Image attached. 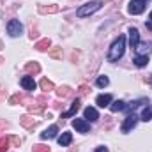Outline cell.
<instances>
[{
  "mask_svg": "<svg viewBox=\"0 0 152 152\" xmlns=\"http://www.w3.org/2000/svg\"><path fill=\"white\" fill-rule=\"evenodd\" d=\"M149 20H151V21H152V11H151V14H149Z\"/></svg>",
  "mask_w": 152,
  "mask_h": 152,
  "instance_id": "d6a6232c",
  "label": "cell"
},
{
  "mask_svg": "<svg viewBox=\"0 0 152 152\" xmlns=\"http://www.w3.org/2000/svg\"><path fill=\"white\" fill-rule=\"evenodd\" d=\"M96 83H97V87H101V88H103V87H106V85H108V83H110V80H108V76H97V81H96Z\"/></svg>",
  "mask_w": 152,
  "mask_h": 152,
  "instance_id": "7402d4cb",
  "label": "cell"
},
{
  "mask_svg": "<svg viewBox=\"0 0 152 152\" xmlns=\"http://www.w3.org/2000/svg\"><path fill=\"white\" fill-rule=\"evenodd\" d=\"M127 11H129V14H134V16L136 14H142L145 11V2L143 0H131Z\"/></svg>",
  "mask_w": 152,
  "mask_h": 152,
  "instance_id": "277c9868",
  "label": "cell"
},
{
  "mask_svg": "<svg viewBox=\"0 0 152 152\" xmlns=\"http://www.w3.org/2000/svg\"><path fill=\"white\" fill-rule=\"evenodd\" d=\"M133 62H134L136 67H145V66L149 64V57H147V55H136V57L133 58Z\"/></svg>",
  "mask_w": 152,
  "mask_h": 152,
  "instance_id": "9a60e30c",
  "label": "cell"
},
{
  "mask_svg": "<svg viewBox=\"0 0 152 152\" xmlns=\"http://www.w3.org/2000/svg\"><path fill=\"white\" fill-rule=\"evenodd\" d=\"M124 50H126V36H122V34H120V36L112 42V46H110L108 60H110V62H117L118 58H122Z\"/></svg>",
  "mask_w": 152,
  "mask_h": 152,
  "instance_id": "6da1fadb",
  "label": "cell"
},
{
  "mask_svg": "<svg viewBox=\"0 0 152 152\" xmlns=\"http://www.w3.org/2000/svg\"><path fill=\"white\" fill-rule=\"evenodd\" d=\"M57 11H58V7H57V5H48V7L41 5V7H39V12H41V14H48V12H57Z\"/></svg>",
  "mask_w": 152,
  "mask_h": 152,
  "instance_id": "ffe728a7",
  "label": "cell"
},
{
  "mask_svg": "<svg viewBox=\"0 0 152 152\" xmlns=\"http://www.w3.org/2000/svg\"><path fill=\"white\" fill-rule=\"evenodd\" d=\"M96 152H108V149H106V147H97Z\"/></svg>",
  "mask_w": 152,
  "mask_h": 152,
  "instance_id": "4dcf8cb0",
  "label": "cell"
},
{
  "mask_svg": "<svg viewBox=\"0 0 152 152\" xmlns=\"http://www.w3.org/2000/svg\"><path fill=\"white\" fill-rule=\"evenodd\" d=\"M18 103H23V96L21 94H16L9 99V104H18Z\"/></svg>",
  "mask_w": 152,
  "mask_h": 152,
  "instance_id": "cb8c5ba5",
  "label": "cell"
},
{
  "mask_svg": "<svg viewBox=\"0 0 152 152\" xmlns=\"http://www.w3.org/2000/svg\"><path fill=\"white\" fill-rule=\"evenodd\" d=\"M50 57H51V58H60V57H62V48L51 50V51H50Z\"/></svg>",
  "mask_w": 152,
  "mask_h": 152,
  "instance_id": "484cf974",
  "label": "cell"
},
{
  "mask_svg": "<svg viewBox=\"0 0 152 152\" xmlns=\"http://www.w3.org/2000/svg\"><path fill=\"white\" fill-rule=\"evenodd\" d=\"M136 122H138V115L134 113H129L126 117V120H124V124H122V133H129L134 126H136Z\"/></svg>",
  "mask_w": 152,
  "mask_h": 152,
  "instance_id": "5b68a950",
  "label": "cell"
},
{
  "mask_svg": "<svg viewBox=\"0 0 152 152\" xmlns=\"http://www.w3.org/2000/svg\"><path fill=\"white\" fill-rule=\"evenodd\" d=\"M69 94H71V90H69L67 87H60V88L57 90V96H58V97H67Z\"/></svg>",
  "mask_w": 152,
  "mask_h": 152,
  "instance_id": "603a6c76",
  "label": "cell"
},
{
  "mask_svg": "<svg viewBox=\"0 0 152 152\" xmlns=\"http://www.w3.org/2000/svg\"><path fill=\"white\" fill-rule=\"evenodd\" d=\"M41 88L48 92V90H53V88H55V85H53L48 78H42V80H41Z\"/></svg>",
  "mask_w": 152,
  "mask_h": 152,
  "instance_id": "d6986e66",
  "label": "cell"
},
{
  "mask_svg": "<svg viewBox=\"0 0 152 152\" xmlns=\"http://www.w3.org/2000/svg\"><path fill=\"white\" fill-rule=\"evenodd\" d=\"M9 149V138H0V152H5Z\"/></svg>",
  "mask_w": 152,
  "mask_h": 152,
  "instance_id": "d4e9b609",
  "label": "cell"
},
{
  "mask_svg": "<svg viewBox=\"0 0 152 152\" xmlns=\"http://www.w3.org/2000/svg\"><path fill=\"white\" fill-rule=\"evenodd\" d=\"M145 25H147V28H149V30H152V21H151V20H147V23H145Z\"/></svg>",
  "mask_w": 152,
  "mask_h": 152,
  "instance_id": "1f68e13d",
  "label": "cell"
},
{
  "mask_svg": "<svg viewBox=\"0 0 152 152\" xmlns=\"http://www.w3.org/2000/svg\"><path fill=\"white\" fill-rule=\"evenodd\" d=\"M101 5H103V2H99V0L88 2V4L81 5V7L76 11V16H78V18H85V16H90V14H94L96 11H99V9H101Z\"/></svg>",
  "mask_w": 152,
  "mask_h": 152,
  "instance_id": "7a4b0ae2",
  "label": "cell"
},
{
  "mask_svg": "<svg viewBox=\"0 0 152 152\" xmlns=\"http://www.w3.org/2000/svg\"><path fill=\"white\" fill-rule=\"evenodd\" d=\"M25 73L27 75H37V73H41V66L37 62H28L25 66Z\"/></svg>",
  "mask_w": 152,
  "mask_h": 152,
  "instance_id": "5bb4252c",
  "label": "cell"
},
{
  "mask_svg": "<svg viewBox=\"0 0 152 152\" xmlns=\"http://www.w3.org/2000/svg\"><path fill=\"white\" fill-rule=\"evenodd\" d=\"M80 92H81V94H87V92H88V87H87V85H81V87H80Z\"/></svg>",
  "mask_w": 152,
  "mask_h": 152,
  "instance_id": "f546056e",
  "label": "cell"
},
{
  "mask_svg": "<svg viewBox=\"0 0 152 152\" xmlns=\"http://www.w3.org/2000/svg\"><path fill=\"white\" fill-rule=\"evenodd\" d=\"M28 112H32V113H39V112H42V106H30Z\"/></svg>",
  "mask_w": 152,
  "mask_h": 152,
  "instance_id": "f1b7e54d",
  "label": "cell"
},
{
  "mask_svg": "<svg viewBox=\"0 0 152 152\" xmlns=\"http://www.w3.org/2000/svg\"><path fill=\"white\" fill-rule=\"evenodd\" d=\"M9 142H11L14 147H20V143H21V140H20V138H16V136H11V138H9Z\"/></svg>",
  "mask_w": 152,
  "mask_h": 152,
  "instance_id": "83f0119b",
  "label": "cell"
},
{
  "mask_svg": "<svg viewBox=\"0 0 152 152\" xmlns=\"http://www.w3.org/2000/svg\"><path fill=\"white\" fill-rule=\"evenodd\" d=\"M83 115H85V120H87V122H96V120L99 118L97 110H96V108H92V106H87V108H85V112H83Z\"/></svg>",
  "mask_w": 152,
  "mask_h": 152,
  "instance_id": "ba28073f",
  "label": "cell"
},
{
  "mask_svg": "<svg viewBox=\"0 0 152 152\" xmlns=\"http://www.w3.org/2000/svg\"><path fill=\"white\" fill-rule=\"evenodd\" d=\"M96 104L101 106V108L110 106V104H112V96H110V94H101V96H97V97H96Z\"/></svg>",
  "mask_w": 152,
  "mask_h": 152,
  "instance_id": "30bf717a",
  "label": "cell"
},
{
  "mask_svg": "<svg viewBox=\"0 0 152 152\" xmlns=\"http://www.w3.org/2000/svg\"><path fill=\"white\" fill-rule=\"evenodd\" d=\"M32 152H50V149H48L46 145H34Z\"/></svg>",
  "mask_w": 152,
  "mask_h": 152,
  "instance_id": "4316f807",
  "label": "cell"
},
{
  "mask_svg": "<svg viewBox=\"0 0 152 152\" xmlns=\"http://www.w3.org/2000/svg\"><path fill=\"white\" fill-rule=\"evenodd\" d=\"M151 118H152V106H147V108L142 112V120L147 122V120H151Z\"/></svg>",
  "mask_w": 152,
  "mask_h": 152,
  "instance_id": "44dd1931",
  "label": "cell"
},
{
  "mask_svg": "<svg viewBox=\"0 0 152 152\" xmlns=\"http://www.w3.org/2000/svg\"><path fill=\"white\" fill-rule=\"evenodd\" d=\"M7 34H9L11 37H20V36L23 34V25H21V21H20V20H9V23H7Z\"/></svg>",
  "mask_w": 152,
  "mask_h": 152,
  "instance_id": "3957f363",
  "label": "cell"
},
{
  "mask_svg": "<svg viewBox=\"0 0 152 152\" xmlns=\"http://www.w3.org/2000/svg\"><path fill=\"white\" fill-rule=\"evenodd\" d=\"M143 2H147V0H143Z\"/></svg>",
  "mask_w": 152,
  "mask_h": 152,
  "instance_id": "e575fe53",
  "label": "cell"
},
{
  "mask_svg": "<svg viewBox=\"0 0 152 152\" xmlns=\"http://www.w3.org/2000/svg\"><path fill=\"white\" fill-rule=\"evenodd\" d=\"M151 83H152V78H151Z\"/></svg>",
  "mask_w": 152,
  "mask_h": 152,
  "instance_id": "836d02e7",
  "label": "cell"
},
{
  "mask_svg": "<svg viewBox=\"0 0 152 152\" xmlns=\"http://www.w3.org/2000/svg\"><path fill=\"white\" fill-rule=\"evenodd\" d=\"M20 83H21V87H23L25 90H36V81H34L32 76H23V78L20 80Z\"/></svg>",
  "mask_w": 152,
  "mask_h": 152,
  "instance_id": "8fae6325",
  "label": "cell"
},
{
  "mask_svg": "<svg viewBox=\"0 0 152 152\" xmlns=\"http://www.w3.org/2000/svg\"><path fill=\"white\" fill-rule=\"evenodd\" d=\"M126 106H127V104H126L124 101L117 99V101H113V103L110 104V110H112L113 113H117V112H124V110H126Z\"/></svg>",
  "mask_w": 152,
  "mask_h": 152,
  "instance_id": "2e32d148",
  "label": "cell"
},
{
  "mask_svg": "<svg viewBox=\"0 0 152 152\" xmlns=\"http://www.w3.org/2000/svg\"><path fill=\"white\" fill-rule=\"evenodd\" d=\"M80 104H81V103H80V99L76 97L75 101L71 103V108H69V110H67L66 113H62V117H60V118H69V117H75V115H76V112L80 110Z\"/></svg>",
  "mask_w": 152,
  "mask_h": 152,
  "instance_id": "9c48e42d",
  "label": "cell"
},
{
  "mask_svg": "<svg viewBox=\"0 0 152 152\" xmlns=\"http://www.w3.org/2000/svg\"><path fill=\"white\" fill-rule=\"evenodd\" d=\"M138 44H140V32H138V28L131 27V28H129V46H131L133 50H136Z\"/></svg>",
  "mask_w": 152,
  "mask_h": 152,
  "instance_id": "8992f818",
  "label": "cell"
},
{
  "mask_svg": "<svg viewBox=\"0 0 152 152\" xmlns=\"http://www.w3.org/2000/svg\"><path fill=\"white\" fill-rule=\"evenodd\" d=\"M71 142H73V134H71V133H67V131H66V133H62V134L58 136V145H60V147H67Z\"/></svg>",
  "mask_w": 152,
  "mask_h": 152,
  "instance_id": "4fadbf2b",
  "label": "cell"
},
{
  "mask_svg": "<svg viewBox=\"0 0 152 152\" xmlns=\"http://www.w3.org/2000/svg\"><path fill=\"white\" fill-rule=\"evenodd\" d=\"M50 44H51V41L46 37V39H41V41H37V42H36V48H37L39 51H44V50H48V48H50Z\"/></svg>",
  "mask_w": 152,
  "mask_h": 152,
  "instance_id": "ac0fdd59",
  "label": "cell"
},
{
  "mask_svg": "<svg viewBox=\"0 0 152 152\" xmlns=\"http://www.w3.org/2000/svg\"><path fill=\"white\" fill-rule=\"evenodd\" d=\"M57 133H58V127L57 126H50L44 133H41V140H51V138L57 136Z\"/></svg>",
  "mask_w": 152,
  "mask_h": 152,
  "instance_id": "7c38bea8",
  "label": "cell"
},
{
  "mask_svg": "<svg viewBox=\"0 0 152 152\" xmlns=\"http://www.w3.org/2000/svg\"><path fill=\"white\" fill-rule=\"evenodd\" d=\"M20 124H21L23 127H27V129H32V127L36 126V120H34L32 117L25 115V117H21V118H20Z\"/></svg>",
  "mask_w": 152,
  "mask_h": 152,
  "instance_id": "e0dca14e",
  "label": "cell"
},
{
  "mask_svg": "<svg viewBox=\"0 0 152 152\" xmlns=\"http://www.w3.org/2000/svg\"><path fill=\"white\" fill-rule=\"evenodd\" d=\"M73 127L78 133H88V129H90V126H88V122L85 118H75L73 120Z\"/></svg>",
  "mask_w": 152,
  "mask_h": 152,
  "instance_id": "52a82bcc",
  "label": "cell"
}]
</instances>
